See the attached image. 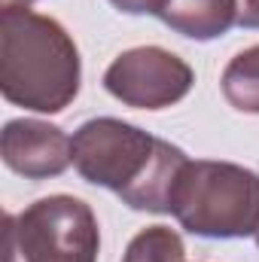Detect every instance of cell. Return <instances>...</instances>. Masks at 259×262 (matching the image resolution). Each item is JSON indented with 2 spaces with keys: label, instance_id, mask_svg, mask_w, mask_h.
I'll use <instances>...</instances> for the list:
<instances>
[{
  "label": "cell",
  "instance_id": "1",
  "mask_svg": "<svg viewBox=\"0 0 259 262\" xmlns=\"http://www.w3.org/2000/svg\"><path fill=\"white\" fill-rule=\"evenodd\" d=\"M186 152L122 119H89L73 134V168L134 210L171 213V192L186 168Z\"/></svg>",
  "mask_w": 259,
  "mask_h": 262
},
{
  "label": "cell",
  "instance_id": "2",
  "mask_svg": "<svg viewBox=\"0 0 259 262\" xmlns=\"http://www.w3.org/2000/svg\"><path fill=\"white\" fill-rule=\"evenodd\" d=\"M0 92L9 104L61 113L79 95V52L64 28L21 3L0 15Z\"/></svg>",
  "mask_w": 259,
  "mask_h": 262
},
{
  "label": "cell",
  "instance_id": "3",
  "mask_svg": "<svg viewBox=\"0 0 259 262\" xmlns=\"http://www.w3.org/2000/svg\"><path fill=\"white\" fill-rule=\"evenodd\" d=\"M171 213L198 238L256 235L259 174L235 162H186L171 192Z\"/></svg>",
  "mask_w": 259,
  "mask_h": 262
},
{
  "label": "cell",
  "instance_id": "4",
  "mask_svg": "<svg viewBox=\"0 0 259 262\" xmlns=\"http://www.w3.org/2000/svg\"><path fill=\"white\" fill-rule=\"evenodd\" d=\"M98 220L85 201L49 195L6 216V262H98Z\"/></svg>",
  "mask_w": 259,
  "mask_h": 262
},
{
  "label": "cell",
  "instance_id": "5",
  "mask_svg": "<svg viewBox=\"0 0 259 262\" xmlns=\"http://www.w3.org/2000/svg\"><path fill=\"white\" fill-rule=\"evenodd\" d=\"M192 67L162 46H137L122 52L104 73V89L137 110H165L189 95Z\"/></svg>",
  "mask_w": 259,
  "mask_h": 262
},
{
  "label": "cell",
  "instance_id": "6",
  "mask_svg": "<svg viewBox=\"0 0 259 262\" xmlns=\"http://www.w3.org/2000/svg\"><path fill=\"white\" fill-rule=\"evenodd\" d=\"M3 162L28 180H49L64 174L73 162V137L40 119H12L3 128Z\"/></svg>",
  "mask_w": 259,
  "mask_h": 262
},
{
  "label": "cell",
  "instance_id": "7",
  "mask_svg": "<svg viewBox=\"0 0 259 262\" xmlns=\"http://www.w3.org/2000/svg\"><path fill=\"white\" fill-rule=\"evenodd\" d=\"M159 18L171 31L204 43L238 25V0H171Z\"/></svg>",
  "mask_w": 259,
  "mask_h": 262
},
{
  "label": "cell",
  "instance_id": "8",
  "mask_svg": "<svg viewBox=\"0 0 259 262\" xmlns=\"http://www.w3.org/2000/svg\"><path fill=\"white\" fill-rule=\"evenodd\" d=\"M223 98L241 113H259V46L238 52L226 64Z\"/></svg>",
  "mask_w": 259,
  "mask_h": 262
},
{
  "label": "cell",
  "instance_id": "9",
  "mask_svg": "<svg viewBox=\"0 0 259 262\" xmlns=\"http://www.w3.org/2000/svg\"><path fill=\"white\" fill-rule=\"evenodd\" d=\"M122 262H186V250L174 229L149 226L131 238Z\"/></svg>",
  "mask_w": 259,
  "mask_h": 262
},
{
  "label": "cell",
  "instance_id": "10",
  "mask_svg": "<svg viewBox=\"0 0 259 262\" xmlns=\"http://www.w3.org/2000/svg\"><path fill=\"white\" fill-rule=\"evenodd\" d=\"M119 12H128V15H162V9L171 3V0H110Z\"/></svg>",
  "mask_w": 259,
  "mask_h": 262
},
{
  "label": "cell",
  "instance_id": "11",
  "mask_svg": "<svg viewBox=\"0 0 259 262\" xmlns=\"http://www.w3.org/2000/svg\"><path fill=\"white\" fill-rule=\"evenodd\" d=\"M238 25L241 28H259V0H238Z\"/></svg>",
  "mask_w": 259,
  "mask_h": 262
},
{
  "label": "cell",
  "instance_id": "12",
  "mask_svg": "<svg viewBox=\"0 0 259 262\" xmlns=\"http://www.w3.org/2000/svg\"><path fill=\"white\" fill-rule=\"evenodd\" d=\"M6 3H21V6H28V3H34V0H6Z\"/></svg>",
  "mask_w": 259,
  "mask_h": 262
},
{
  "label": "cell",
  "instance_id": "13",
  "mask_svg": "<svg viewBox=\"0 0 259 262\" xmlns=\"http://www.w3.org/2000/svg\"><path fill=\"white\" fill-rule=\"evenodd\" d=\"M256 244H259V232H256Z\"/></svg>",
  "mask_w": 259,
  "mask_h": 262
}]
</instances>
